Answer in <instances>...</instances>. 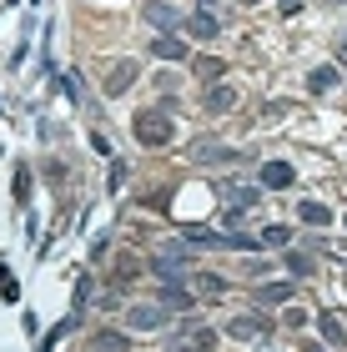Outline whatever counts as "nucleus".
Returning a JSON list of instances; mask_svg holds the SVG:
<instances>
[{
  "mask_svg": "<svg viewBox=\"0 0 347 352\" xmlns=\"http://www.w3.org/2000/svg\"><path fill=\"white\" fill-rule=\"evenodd\" d=\"M131 131H136L141 146H166V141H171V116H166V111H136Z\"/></svg>",
  "mask_w": 347,
  "mask_h": 352,
  "instance_id": "nucleus-1",
  "label": "nucleus"
},
{
  "mask_svg": "<svg viewBox=\"0 0 347 352\" xmlns=\"http://www.w3.org/2000/svg\"><path fill=\"white\" fill-rule=\"evenodd\" d=\"M151 267L161 272L166 282H181V277H186V267H192V247H186V242H166V247L151 257Z\"/></svg>",
  "mask_w": 347,
  "mask_h": 352,
  "instance_id": "nucleus-2",
  "label": "nucleus"
},
{
  "mask_svg": "<svg viewBox=\"0 0 347 352\" xmlns=\"http://www.w3.org/2000/svg\"><path fill=\"white\" fill-rule=\"evenodd\" d=\"M126 322H131L136 332H156V327H166V307L161 302H136V307L126 312Z\"/></svg>",
  "mask_w": 347,
  "mask_h": 352,
  "instance_id": "nucleus-3",
  "label": "nucleus"
},
{
  "mask_svg": "<svg viewBox=\"0 0 347 352\" xmlns=\"http://www.w3.org/2000/svg\"><path fill=\"white\" fill-rule=\"evenodd\" d=\"M141 21H146V25H156L161 36H171V30L181 25V15H177V6H166V0H151V6L141 10Z\"/></svg>",
  "mask_w": 347,
  "mask_h": 352,
  "instance_id": "nucleus-4",
  "label": "nucleus"
},
{
  "mask_svg": "<svg viewBox=\"0 0 347 352\" xmlns=\"http://www.w3.org/2000/svg\"><path fill=\"white\" fill-rule=\"evenodd\" d=\"M156 297H161L166 312H192V307H197V292H192V287H181V282H166Z\"/></svg>",
  "mask_w": 347,
  "mask_h": 352,
  "instance_id": "nucleus-5",
  "label": "nucleus"
},
{
  "mask_svg": "<svg viewBox=\"0 0 347 352\" xmlns=\"http://www.w3.org/2000/svg\"><path fill=\"white\" fill-rule=\"evenodd\" d=\"M267 332H272V322H267V317H232V322H227V338H242V342L267 338Z\"/></svg>",
  "mask_w": 347,
  "mask_h": 352,
  "instance_id": "nucleus-6",
  "label": "nucleus"
},
{
  "mask_svg": "<svg viewBox=\"0 0 347 352\" xmlns=\"http://www.w3.org/2000/svg\"><path fill=\"white\" fill-rule=\"evenodd\" d=\"M131 81H136V56H126V60L111 66V76H106V96H121Z\"/></svg>",
  "mask_w": 347,
  "mask_h": 352,
  "instance_id": "nucleus-7",
  "label": "nucleus"
},
{
  "mask_svg": "<svg viewBox=\"0 0 347 352\" xmlns=\"http://www.w3.org/2000/svg\"><path fill=\"white\" fill-rule=\"evenodd\" d=\"M292 182H297V171H292L287 162H267V166H262V186H267V191H287Z\"/></svg>",
  "mask_w": 347,
  "mask_h": 352,
  "instance_id": "nucleus-8",
  "label": "nucleus"
},
{
  "mask_svg": "<svg viewBox=\"0 0 347 352\" xmlns=\"http://www.w3.org/2000/svg\"><path fill=\"white\" fill-rule=\"evenodd\" d=\"M216 197L232 206H257V186H236V182H216Z\"/></svg>",
  "mask_w": 347,
  "mask_h": 352,
  "instance_id": "nucleus-9",
  "label": "nucleus"
},
{
  "mask_svg": "<svg viewBox=\"0 0 347 352\" xmlns=\"http://www.w3.org/2000/svg\"><path fill=\"white\" fill-rule=\"evenodd\" d=\"M151 56H161V60H186L192 51H186L181 36H156V41H151Z\"/></svg>",
  "mask_w": 347,
  "mask_h": 352,
  "instance_id": "nucleus-10",
  "label": "nucleus"
},
{
  "mask_svg": "<svg viewBox=\"0 0 347 352\" xmlns=\"http://www.w3.org/2000/svg\"><path fill=\"white\" fill-rule=\"evenodd\" d=\"M287 297H297L292 282H267V287H257V302H262V307H282Z\"/></svg>",
  "mask_w": 347,
  "mask_h": 352,
  "instance_id": "nucleus-11",
  "label": "nucleus"
},
{
  "mask_svg": "<svg viewBox=\"0 0 347 352\" xmlns=\"http://www.w3.org/2000/svg\"><path fill=\"white\" fill-rule=\"evenodd\" d=\"M192 162H236V151L232 146H216V141H197V146H192Z\"/></svg>",
  "mask_w": 347,
  "mask_h": 352,
  "instance_id": "nucleus-12",
  "label": "nucleus"
},
{
  "mask_svg": "<svg viewBox=\"0 0 347 352\" xmlns=\"http://www.w3.org/2000/svg\"><path fill=\"white\" fill-rule=\"evenodd\" d=\"M181 30H186V36H197V41H212L216 36V21L207 10H201V15H181Z\"/></svg>",
  "mask_w": 347,
  "mask_h": 352,
  "instance_id": "nucleus-13",
  "label": "nucleus"
},
{
  "mask_svg": "<svg viewBox=\"0 0 347 352\" xmlns=\"http://www.w3.org/2000/svg\"><path fill=\"white\" fill-rule=\"evenodd\" d=\"M232 106H236V91L232 86H212L207 91V111H212V116H227Z\"/></svg>",
  "mask_w": 347,
  "mask_h": 352,
  "instance_id": "nucleus-14",
  "label": "nucleus"
},
{
  "mask_svg": "<svg viewBox=\"0 0 347 352\" xmlns=\"http://www.w3.org/2000/svg\"><path fill=\"white\" fill-rule=\"evenodd\" d=\"M297 217H302L307 227H327V221H333V212H327L322 201H297Z\"/></svg>",
  "mask_w": 347,
  "mask_h": 352,
  "instance_id": "nucleus-15",
  "label": "nucleus"
},
{
  "mask_svg": "<svg viewBox=\"0 0 347 352\" xmlns=\"http://www.w3.org/2000/svg\"><path fill=\"white\" fill-rule=\"evenodd\" d=\"M197 292H201V297H222V292H227V277H222V272H201V277H197Z\"/></svg>",
  "mask_w": 347,
  "mask_h": 352,
  "instance_id": "nucleus-16",
  "label": "nucleus"
},
{
  "mask_svg": "<svg viewBox=\"0 0 347 352\" xmlns=\"http://www.w3.org/2000/svg\"><path fill=\"white\" fill-rule=\"evenodd\" d=\"M337 86V66H317L307 76V91H333Z\"/></svg>",
  "mask_w": 347,
  "mask_h": 352,
  "instance_id": "nucleus-17",
  "label": "nucleus"
},
{
  "mask_svg": "<svg viewBox=\"0 0 347 352\" xmlns=\"http://www.w3.org/2000/svg\"><path fill=\"white\" fill-rule=\"evenodd\" d=\"M131 277H141V262L131 257V252H121V262H116V282H131Z\"/></svg>",
  "mask_w": 347,
  "mask_h": 352,
  "instance_id": "nucleus-18",
  "label": "nucleus"
},
{
  "mask_svg": "<svg viewBox=\"0 0 347 352\" xmlns=\"http://www.w3.org/2000/svg\"><path fill=\"white\" fill-rule=\"evenodd\" d=\"M96 347H101V352H126L131 342H126L121 332H96Z\"/></svg>",
  "mask_w": 347,
  "mask_h": 352,
  "instance_id": "nucleus-19",
  "label": "nucleus"
},
{
  "mask_svg": "<svg viewBox=\"0 0 347 352\" xmlns=\"http://www.w3.org/2000/svg\"><path fill=\"white\" fill-rule=\"evenodd\" d=\"M322 338L327 342H347V332H342V322H337L333 312H322Z\"/></svg>",
  "mask_w": 347,
  "mask_h": 352,
  "instance_id": "nucleus-20",
  "label": "nucleus"
},
{
  "mask_svg": "<svg viewBox=\"0 0 347 352\" xmlns=\"http://www.w3.org/2000/svg\"><path fill=\"white\" fill-rule=\"evenodd\" d=\"M287 272H292V277H312V257H302V252H287Z\"/></svg>",
  "mask_w": 347,
  "mask_h": 352,
  "instance_id": "nucleus-21",
  "label": "nucleus"
},
{
  "mask_svg": "<svg viewBox=\"0 0 347 352\" xmlns=\"http://www.w3.org/2000/svg\"><path fill=\"white\" fill-rule=\"evenodd\" d=\"M197 76H201V81H212V76H222V60H216V56H201V60H197Z\"/></svg>",
  "mask_w": 347,
  "mask_h": 352,
  "instance_id": "nucleus-22",
  "label": "nucleus"
},
{
  "mask_svg": "<svg viewBox=\"0 0 347 352\" xmlns=\"http://www.w3.org/2000/svg\"><path fill=\"white\" fill-rule=\"evenodd\" d=\"M287 236H292L287 227H267V232H262V242H267V247H287Z\"/></svg>",
  "mask_w": 347,
  "mask_h": 352,
  "instance_id": "nucleus-23",
  "label": "nucleus"
},
{
  "mask_svg": "<svg viewBox=\"0 0 347 352\" xmlns=\"http://www.w3.org/2000/svg\"><path fill=\"white\" fill-rule=\"evenodd\" d=\"M282 15H302V0H282Z\"/></svg>",
  "mask_w": 347,
  "mask_h": 352,
  "instance_id": "nucleus-24",
  "label": "nucleus"
},
{
  "mask_svg": "<svg viewBox=\"0 0 347 352\" xmlns=\"http://www.w3.org/2000/svg\"><path fill=\"white\" fill-rule=\"evenodd\" d=\"M337 56H342V60H347V41H342V51H337Z\"/></svg>",
  "mask_w": 347,
  "mask_h": 352,
  "instance_id": "nucleus-25",
  "label": "nucleus"
}]
</instances>
